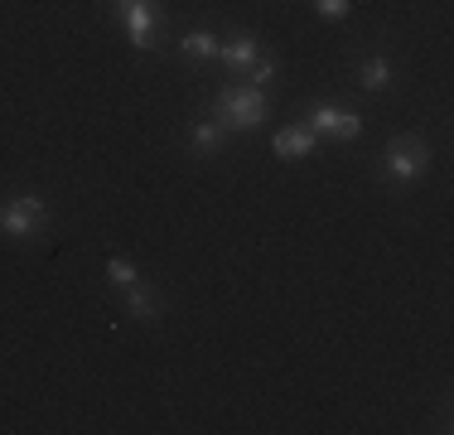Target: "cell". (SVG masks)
Returning <instances> with one entry per match:
<instances>
[{
	"instance_id": "obj_4",
	"label": "cell",
	"mask_w": 454,
	"mask_h": 435,
	"mask_svg": "<svg viewBox=\"0 0 454 435\" xmlns=\"http://www.w3.org/2000/svg\"><path fill=\"white\" fill-rule=\"evenodd\" d=\"M315 136H339V140H358L363 136V116L358 112H343V107L333 102H319L309 107V122H305Z\"/></svg>"
},
{
	"instance_id": "obj_8",
	"label": "cell",
	"mask_w": 454,
	"mask_h": 435,
	"mask_svg": "<svg viewBox=\"0 0 454 435\" xmlns=\"http://www.w3.org/2000/svg\"><path fill=\"white\" fill-rule=\"evenodd\" d=\"M126 314H131V320H160V296L150 286H126Z\"/></svg>"
},
{
	"instance_id": "obj_3",
	"label": "cell",
	"mask_w": 454,
	"mask_h": 435,
	"mask_svg": "<svg viewBox=\"0 0 454 435\" xmlns=\"http://www.w3.org/2000/svg\"><path fill=\"white\" fill-rule=\"evenodd\" d=\"M382 155H387L382 174H387V179H396V184H416L420 174L430 170V146L420 136H396Z\"/></svg>"
},
{
	"instance_id": "obj_10",
	"label": "cell",
	"mask_w": 454,
	"mask_h": 435,
	"mask_svg": "<svg viewBox=\"0 0 454 435\" xmlns=\"http://www.w3.org/2000/svg\"><path fill=\"white\" fill-rule=\"evenodd\" d=\"M193 150H203V155H213V150L223 146V122H199L193 126Z\"/></svg>"
},
{
	"instance_id": "obj_2",
	"label": "cell",
	"mask_w": 454,
	"mask_h": 435,
	"mask_svg": "<svg viewBox=\"0 0 454 435\" xmlns=\"http://www.w3.org/2000/svg\"><path fill=\"white\" fill-rule=\"evenodd\" d=\"M44 223H49V203L39 199V194H15L10 203H0V233L15 237V242L39 237Z\"/></svg>"
},
{
	"instance_id": "obj_13",
	"label": "cell",
	"mask_w": 454,
	"mask_h": 435,
	"mask_svg": "<svg viewBox=\"0 0 454 435\" xmlns=\"http://www.w3.org/2000/svg\"><path fill=\"white\" fill-rule=\"evenodd\" d=\"M247 78H252V87H266L276 78V59H256L252 68H247Z\"/></svg>"
},
{
	"instance_id": "obj_7",
	"label": "cell",
	"mask_w": 454,
	"mask_h": 435,
	"mask_svg": "<svg viewBox=\"0 0 454 435\" xmlns=\"http://www.w3.org/2000/svg\"><path fill=\"white\" fill-rule=\"evenodd\" d=\"M315 146H319V136L309 126H286V130H276V155L280 160H305V155H315Z\"/></svg>"
},
{
	"instance_id": "obj_11",
	"label": "cell",
	"mask_w": 454,
	"mask_h": 435,
	"mask_svg": "<svg viewBox=\"0 0 454 435\" xmlns=\"http://www.w3.org/2000/svg\"><path fill=\"white\" fill-rule=\"evenodd\" d=\"M179 49L189 53V59H213V53H218V35H208V29H193V35L184 39Z\"/></svg>"
},
{
	"instance_id": "obj_12",
	"label": "cell",
	"mask_w": 454,
	"mask_h": 435,
	"mask_svg": "<svg viewBox=\"0 0 454 435\" xmlns=\"http://www.w3.org/2000/svg\"><path fill=\"white\" fill-rule=\"evenodd\" d=\"M106 281L126 290V286H136L140 276H136V266H131V261H126V257H112V261H106Z\"/></svg>"
},
{
	"instance_id": "obj_15",
	"label": "cell",
	"mask_w": 454,
	"mask_h": 435,
	"mask_svg": "<svg viewBox=\"0 0 454 435\" xmlns=\"http://www.w3.org/2000/svg\"><path fill=\"white\" fill-rule=\"evenodd\" d=\"M121 5H131V0H116V10H121Z\"/></svg>"
},
{
	"instance_id": "obj_6",
	"label": "cell",
	"mask_w": 454,
	"mask_h": 435,
	"mask_svg": "<svg viewBox=\"0 0 454 435\" xmlns=\"http://www.w3.org/2000/svg\"><path fill=\"white\" fill-rule=\"evenodd\" d=\"M121 20H126V35H131L136 49H150V35H155V10L145 5V0H131V5H121Z\"/></svg>"
},
{
	"instance_id": "obj_14",
	"label": "cell",
	"mask_w": 454,
	"mask_h": 435,
	"mask_svg": "<svg viewBox=\"0 0 454 435\" xmlns=\"http://www.w3.org/2000/svg\"><path fill=\"white\" fill-rule=\"evenodd\" d=\"M315 10H319L324 20H343L353 10V0H315Z\"/></svg>"
},
{
	"instance_id": "obj_9",
	"label": "cell",
	"mask_w": 454,
	"mask_h": 435,
	"mask_svg": "<svg viewBox=\"0 0 454 435\" xmlns=\"http://www.w3.org/2000/svg\"><path fill=\"white\" fill-rule=\"evenodd\" d=\"M358 87L363 92H387V87H392V63H387L382 53H372L358 68Z\"/></svg>"
},
{
	"instance_id": "obj_5",
	"label": "cell",
	"mask_w": 454,
	"mask_h": 435,
	"mask_svg": "<svg viewBox=\"0 0 454 435\" xmlns=\"http://www.w3.org/2000/svg\"><path fill=\"white\" fill-rule=\"evenodd\" d=\"M218 59H223L232 73H247L256 59H262V39H256V35H247V29H242V35H232L227 44H218Z\"/></svg>"
},
{
	"instance_id": "obj_1",
	"label": "cell",
	"mask_w": 454,
	"mask_h": 435,
	"mask_svg": "<svg viewBox=\"0 0 454 435\" xmlns=\"http://www.w3.org/2000/svg\"><path fill=\"white\" fill-rule=\"evenodd\" d=\"M213 122H223V130H256L266 122V92L252 83H237V87H223L218 102H213Z\"/></svg>"
}]
</instances>
